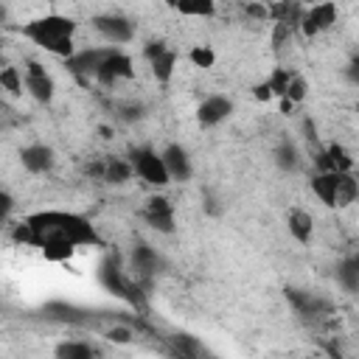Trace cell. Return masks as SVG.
I'll return each instance as SVG.
<instances>
[{
	"mask_svg": "<svg viewBox=\"0 0 359 359\" xmlns=\"http://www.w3.org/2000/svg\"><path fill=\"white\" fill-rule=\"evenodd\" d=\"M34 233V247L48 244H73V247H101V236L95 224L73 210H34L25 216Z\"/></svg>",
	"mask_w": 359,
	"mask_h": 359,
	"instance_id": "6da1fadb",
	"label": "cell"
},
{
	"mask_svg": "<svg viewBox=\"0 0 359 359\" xmlns=\"http://www.w3.org/2000/svg\"><path fill=\"white\" fill-rule=\"evenodd\" d=\"M76 31H79V22L67 14H42L17 28L22 39H28L31 45H36L39 50L56 59H67L76 53Z\"/></svg>",
	"mask_w": 359,
	"mask_h": 359,
	"instance_id": "7a4b0ae2",
	"label": "cell"
},
{
	"mask_svg": "<svg viewBox=\"0 0 359 359\" xmlns=\"http://www.w3.org/2000/svg\"><path fill=\"white\" fill-rule=\"evenodd\" d=\"M129 160H132V168L135 174L151 185V188H165L171 182V174L165 168V160H163V151L151 149V146H137L129 151Z\"/></svg>",
	"mask_w": 359,
	"mask_h": 359,
	"instance_id": "3957f363",
	"label": "cell"
},
{
	"mask_svg": "<svg viewBox=\"0 0 359 359\" xmlns=\"http://www.w3.org/2000/svg\"><path fill=\"white\" fill-rule=\"evenodd\" d=\"M143 59L149 62V70H151V76H154L157 84H168V81L174 79L180 56H177V50H174L171 45H165L163 39H149V42L143 45Z\"/></svg>",
	"mask_w": 359,
	"mask_h": 359,
	"instance_id": "277c9868",
	"label": "cell"
},
{
	"mask_svg": "<svg viewBox=\"0 0 359 359\" xmlns=\"http://www.w3.org/2000/svg\"><path fill=\"white\" fill-rule=\"evenodd\" d=\"M129 79H135V62H132V56H129L123 48L115 45V48L107 53V59L101 62V67H98V73H95V84H101V87H115V84L129 81Z\"/></svg>",
	"mask_w": 359,
	"mask_h": 359,
	"instance_id": "5b68a950",
	"label": "cell"
},
{
	"mask_svg": "<svg viewBox=\"0 0 359 359\" xmlns=\"http://www.w3.org/2000/svg\"><path fill=\"white\" fill-rule=\"evenodd\" d=\"M22 76H25V93L36 101V104H50L53 101V95H56V81H53V76H50V70L42 65V62H36V59H25V65H22Z\"/></svg>",
	"mask_w": 359,
	"mask_h": 359,
	"instance_id": "8992f818",
	"label": "cell"
},
{
	"mask_svg": "<svg viewBox=\"0 0 359 359\" xmlns=\"http://www.w3.org/2000/svg\"><path fill=\"white\" fill-rule=\"evenodd\" d=\"M93 28H95V34H98L104 42L118 45V48L135 39V22H132L126 14H115V11H109V14H95V17H93Z\"/></svg>",
	"mask_w": 359,
	"mask_h": 359,
	"instance_id": "52a82bcc",
	"label": "cell"
},
{
	"mask_svg": "<svg viewBox=\"0 0 359 359\" xmlns=\"http://www.w3.org/2000/svg\"><path fill=\"white\" fill-rule=\"evenodd\" d=\"M337 17H339V8H337L334 0H320L314 6H306L303 22H300V34L306 39H314V36L331 31L337 25Z\"/></svg>",
	"mask_w": 359,
	"mask_h": 359,
	"instance_id": "ba28073f",
	"label": "cell"
},
{
	"mask_svg": "<svg viewBox=\"0 0 359 359\" xmlns=\"http://www.w3.org/2000/svg\"><path fill=\"white\" fill-rule=\"evenodd\" d=\"M112 48H115V45H104V48H84V50H76L73 56H67V59H62V62H65L67 73H73L81 84H90V81H95V73H98L101 62L107 59V53H109Z\"/></svg>",
	"mask_w": 359,
	"mask_h": 359,
	"instance_id": "9c48e42d",
	"label": "cell"
},
{
	"mask_svg": "<svg viewBox=\"0 0 359 359\" xmlns=\"http://www.w3.org/2000/svg\"><path fill=\"white\" fill-rule=\"evenodd\" d=\"M140 216H143V222H146L151 230H157V233L171 236V233L177 230L174 205H171V199H168V196H163V194L149 196V199H146V205H143V210H140Z\"/></svg>",
	"mask_w": 359,
	"mask_h": 359,
	"instance_id": "30bf717a",
	"label": "cell"
},
{
	"mask_svg": "<svg viewBox=\"0 0 359 359\" xmlns=\"http://www.w3.org/2000/svg\"><path fill=\"white\" fill-rule=\"evenodd\" d=\"M233 112V98L224 93H213L208 98H202V104L196 107V121L202 129H213L222 121H227Z\"/></svg>",
	"mask_w": 359,
	"mask_h": 359,
	"instance_id": "8fae6325",
	"label": "cell"
},
{
	"mask_svg": "<svg viewBox=\"0 0 359 359\" xmlns=\"http://www.w3.org/2000/svg\"><path fill=\"white\" fill-rule=\"evenodd\" d=\"M20 163L28 174H48L56 163V154L48 143H28L20 149Z\"/></svg>",
	"mask_w": 359,
	"mask_h": 359,
	"instance_id": "7c38bea8",
	"label": "cell"
},
{
	"mask_svg": "<svg viewBox=\"0 0 359 359\" xmlns=\"http://www.w3.org/2000/svg\"><path fill=\"white\" fill-rule=\"evenodd\" d=\"M286 300L292 303V309L300 314V317H323L331 311V303L323 300L320 294L314 292H303V289H286Z\"/></svg>",
	"mask_w": 359,
	"mask_h": 359,
	"instance_id": "4fadbf2b",
	"label": "cell"
},
{
	"mask_svg": "<svg viewBox=\"0 0 359 359\" xmlns=\"http://www.w3.org/2000/svg\"><path fill=\"white\" fill-rule=\"evenodd\" d=\"M163 160H165V168H168L171 180H177V182H185V180H191V174H194V165H191V157H188V151H185L180 143H168V146L163 149Z\"/></svg>",
	"mask_w": 359,
	"mask_h": 359,
	"instance_id": "5bb4252c",
	"label": "cell"
},
{
	"mask_svg": "<svg viewBox=\"0 0 359 359\" xmlns=\"http://www.w3.org/2000/svg\"><path fill=\"white\" fill-rule=\"evenodd\" d=\"M286 230L297 244H311L314 238V216L303 208H292L286 213Z\"/></svg>",
	"mask_w": 359,
	"mask_h": 359,
	"instance_id": "9a60e30c",
	"label": "cell"
},
{
	"mask_svg": "<svg viewBox=\"0 0 359 359\" xmlns=\"http://www.w3.org/2000/svg\"><path fill=\"white\" fill-rule=\"evenodd\" d=\"M303 14H306V3L303 0H275V3H269V20L272 22H286L294 31H300Z\"/></svg>",
	"mask_w": 359,
	"mask_h": 359,
	"instance_id": "2e32d148",
	"label": "cell"
},
{
	"mask_svg": "<svg viewBox=\"0 0 359 359\" xmlns=\"http://www.w3.org/2000/svg\"><path fill=\"white\" fill-rule=\"evenodd\" d=\"M337 180H339V171H317L311 177V194L325 208H334V210H337Z\"/></svg>",
	"mask_w": 359,
	"mask_h": 359,
	"instance_id": "e0dca14e",
	"label": "cell"
},
{
	"mask_svg": "<svg viewBox=\"0 0 359 359\" xmlns=\"http://www.w3.org/2000/svg\"><path fill=\"white\" fill-rule=\"evenodd\" d=\"M135 168L129 157H104V182L109 185H123L126 180H132Z\"/></svg>",
	"mask_w": 359,
	"mask_h": 359,
	"instance_id": "ac0fdd59",
	"label": "cell"
},
{
	"mask_svg": "<svg viewBox=\"0 0 359 359\" xmlns=\"http://www.w3.org/2000/svg\"><path fill=\"white\" fill-rule=\"evenodd\" d=\"M359 199V177L353 171H339L337 180V210L351 208Z\"/></svg>",
	"mask_w": 359,
	"mask_h": 359,
	"instance_id": "d6986e66",
	"label": "cell"
},
{
	"mask_svg": "<svg viewBox=\"0 0 359 359\" xmlns=\"http://www.w3.org/2000/svg\"><path fill=\"white\" fill-rule=\"evenodd\" d=\"M132 269L137 272V275H154L157 269H160V255H157V250H151V247H146V244H137L135 250H132Z\"/></svg>",
	"mask_w": 359,
	"mask_h": 359,
	"instance_id": "ffe728a7",
	"label": "cell"
},
{
	"mask_svg": "<svg viewBox=\"0 0 359 359\" xmlns=\"http://www.w3.org/2000/svg\"><path fill=\"white\" fill-rule=\"evenodd\" d=\"M168 353L171 356H182V359H194V356H202L205 348L196 337H188V334H174L168 337Z\"/></svg>",
	"mask_w": 359,
	"mask_h": 359,
	"instance_id": "44dd1931",
	"label": "cell"
},
{
	"mask_svg": "<svg viewBox=\"0 0 359 359\" xmlns=\"http://www.w3.org/2000/svg\"><path fill=\"white\" fill-rule=\"evenodd\" d=\"M216 3L219 0H180L177 3V14L182 17H196V20H208L216 14Z\"/></svg>",
	"mask_w": 359,
	"mask_h": 359,
	"instance_id": "7402d4cb",
	"label": "cell"
},
{
	"mask_svg": "<svg viewBox=\"0 0 359 359\" xmlns=\"http://www.w3.org/2000/svg\"><path fill=\"white\" fill-rule=\"evenodd\" d=\"M53 353H56L59 359H90V356L98 353V348L90 345V342H84V339H76V342H62V345H56Z\"/></svg>",
	"mask_w": 359,
	"mask_h": 359,
	"instance_id": "603a6c76",
	"label": "cell"
},
{
	"mask_svg": "<svg viewBox=\"0 0 359 359\" xmlns=\"http://www.w3.org/2000/svg\"><path fill=\"white\" fill-rule=\"evenodd\" d=\"M0 87H3L8 95L20 98L22 90H25V76H22V70L14 67V65H6V67L0 70Z\"/></svg>",
	"mask_w": 359,
	"mask_h": 359,
	"instance_id": "cb8c5ba5",
	"label": "cell"
},
{
	"mask_svg": "<svg viewBox=\"0 0 359 359\" xmlns=\"http://www.w3.org/2000/svg\"><path fill=\"white\" fill-rule=\"evenodd\" d=\"M294 73H297V70H292V67H286V65H278V67H272V70H269L266 84H269V90H272V95H275V98H283V95H286L289 81H292V76H294Z\"/></svg>",
	"mask_w": 359,
	"mask_h": 359,
	"instance_id": "d4e9b609",
	"label": "cell"
},
{
	"mask_svg": "<svg viewBox=\"0 0 359 359\" xmlns=\"http://www.w3.org/2000/svg\"><path fill=\"white\" fill-rule=\"evenodd\" d=\"M275 165L283 168V171H294L300 165V151L292 140H280L275 146Z\"/></svg>",
	"mask_w": 359,
	"mask_h": 359,
	"instance_id": "484cf974",
	"label": "cell"
},
{
	"mask_svg": "<svg viewBox=\"0 0 359 359\" xmlns=\"http://www.w3.org/2000/svg\"><path fill=\"white\" fill-rule=\"evenodd\" d=\"M294 42V28L286 25V22H272V31H269V45H272V53H283L286 48H292Z\"/></svg>",
	"mask_w": 359,
	"mask_h": 359,
	"instance_id": "4316f807",
	"label": "cell"
},
{
	"mask_svg": "<svg viewBox=\"0 0 359 359\" xmlns=\"http://www.w3.org/2000/svg\"><path fill=\"white\" fill-rule=\"evenodd\" d=\"M337 280H339V286H342L345 292H359V266H356L353 255L345 258V261L337 266Z\"/></svg>",
	"mask_w": 359,
	"mask_h": 359,
	"instance_id": "83f0119b",
	"label": "cell"
},
{
	"mask_svg": "<svg viewBox=\"0 0 359 359\" xmlns=\"http://www.w3.org/2000/svg\"><path fill=\"white\" fill-rule=\"evenodd\" d=\"M188 62L199 70H210V67H216V50L210 45H194L188 50Z\"/></svg>",
	"mask_w": 359,
	"mask_h": 359,
	"instance_id": "f1b7e54d",
	"label": "cell"
},
{
	"mask_svg": "<svg viewBox=\"0 0 359 359\" xmlns=\"http://www.w3.org/2000/svg\"><path fill=\"white\" fill-rule=\"evenodd\" d=\"M76 250L79 247H73V244H48V247H39L42 258L45 261H53V264H67L76 255Z\"/></svg>",
	"mask_w": 359,
	"mask_h": 359,
	"instance_id": "f546056e",
	"label": "cell"
},
{
	"mask_svg": "<svg viewBox=\"0 0 359 359\" xmlns=\"http://www.w3.org/2000/svg\"><path fill=\"white\" fill-rule=\"evenodd\" d=\"M306 95H309V81H306V76L294 73V76H292V81H289V90H286V95H283V98H289V101L297 107V104H303V101H306Z\"/></svg>",
	"mask_w": 359,
	"mask_h": 359,
	"instance_id": "4dcf8cb0",
	"label": "cell"
},
{
	"mask_svg": "<svg viewBox=\"0 0 359 359\" xmlns=\"http://www.w3.org/2000/svg\"><path fill=\"white\" fill-rule=\"evenodd\" d=\"M104 339L107 342H115V345H129L135 339V328L129 323H121V325H109L104 331Z\"/></svg>",
	"mask_w": 359,
	"mask_h": 359,
	"instance_id": "1f68e13d",
	"label": "cell"
},
{
	"mask_svg": "<svg viewBox=\"0 0 359 359\" xmlns=\"http://www.w3.org/2000/svg\"><path fill=\"white\" fill-rule=\"evenodd\" d=\"M250 93H252V98L255 101H261V104H269L275 95H272V90H269V84H266V79L264 81H258V84H252L250 87Z\"/></svg>",
	"mask_w": 359,
	"mask_h": 359,
	"instance_id": "d6a6232c",
	"label": "cell"
},
{
	"mask_svg": "<svg viewBox=\"0 0 359 359\" xmlns=\"http://www.w3.org/2000/svg\"><path fill=\"white\" fill-rule=\"evenodd\" d=\"M345 76H348L353 84H359V53H353L351 62L345 65Z\"/></svg>",
	"mask_w": 359,
	"mask_h": 359,
	"instance_id": "836d02e7",
	"label": "cell"
},
{
	"mask_svg": "<svg viewBox=\"0 0 359 359\" xmlns=\"http://www.w3.org/2000/svg\"><path fill=\"white\" fill-rule=\"evenodd\" d=\"M163 3H165L168 8H177V3H180V0H163Z\"/></svg>",
	"mask_w": 359,
	"mask_h": 359,
	"instance_id": "e575fe53",
	"label": "cell"
},
{
	"mask_svg": "<svg viewBox=\"0 0 359 359\" xmlns=\"http://www.w3.org/2000/svg\"><path fill=\"white\" fill-rule=\"evenodd\" d=\"M303 3H306V6H314V3H320V0H303Z\"/></svg>",
	"mask_w": 359,
	"mask_h": 359,
	"instance_id": "d590c367",
	"label": "cell"
},
{
	"mask_svg": "<svg viewBox=\"0 0 359 359\" xmlns=\"http://www.w3.org/2000/svg\"><path fill=\"white\" fill-rule=\"evenodd\" d=\"M353 261H356V266H359V252H356V255H353Z\"/></svg>",
	"mask_w": 359,
	"mask_h": 359,
	"instance_id": "8d00e7d4",
	"label": "cell"
}]
</instances>
